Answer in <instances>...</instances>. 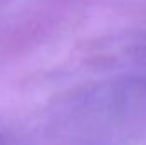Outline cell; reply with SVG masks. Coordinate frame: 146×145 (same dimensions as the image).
I'll return each instance as SVG.
<instances>
[]
</instances>
